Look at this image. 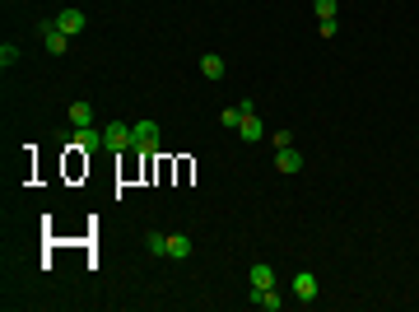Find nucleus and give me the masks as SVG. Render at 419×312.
<instances>
[{
	"instance_id": "f257e3e1",
	"label": "nucleus",
	"mask_w": 419,
	"mask_h": 312,
	"mask_svg": "<svg viewBox=\"0 0 419 312\" xmlns=\"http://www.w3.org/2000/svg\"><path fill=\"white\" fill-rule=\"evenodd\" d=\"M103 149H112V154H122V149H135V131H131L126 122L103 126Z\"/></svg>"
},
{
	"instance_id": "f03ea898",
	"label": "nucleus",
	"mask_w": 419,
	"mask_h": 312,
	"mask_svg": "<svg viewBox=\"0 0 419 312\" xmlns=\"http://www.w3.org/2000/svg\"><path fill=\"white\" fill-rule=\"evenodd\" d=\"M42 47L51 51V56H65V47H70V38L56 28V19H47V24H42Z\"/></svg>"
},
{
	"instance_id": "7ed1b4c3",
	"label": "nucleus",
	"mask_w": 419,
	"mask_h": 312,
	"mask_svg": "<svg viewBox=\"0 0 419 312\" xmlns=\"http://www.w3.org/2000/svg\"><path fill=\"white\" fill-rule=\"evenodd\" d=\"M70 149H84V154L103 149V131H98V126H75V140H70Z\"/></svg>"
},
{
	"instance_id": "20e7f679",
	"label": "nucleus",
	"mask_w": 419,
	"mask_h": 312,
	"mask_svg": "<svg viewBox=\"0 0 419 312\" xmlns=\"http://www.w3.org/2000/svg\"><path fill=\"white\" fill-rule=\"evenodd\" d=\"M56 28H61L65 38H75V33H84V10H75V5H65V10H56Z\"/></svg>"
},
{
	"instance_id": "39448f33",
	"label": "nucleus",
	"mask_w": 419,
	"mask_h": 312,
	"mask_svg": "<svg viewBox=\"0 0 419 312\" xmlns=\"http://www.w3.org/2000/svg\"><path fill=\"white\" fill-rule=\"evenodd\" d=\"M131 131H135V149H145V154H149V149H158V126L154 122H135Z\"/></svg>"
},
{
	"instance_id": "423d86ee",
	"label": "nucleus",
	"mask_w": 419,
	"mask_h": 312,
	"mask_svg": "<svg viewBox=\"0 0 419 312\" xmlns=\"http://www.w3.org/2000/svg\"><path fill=\"white\" fill-rule=\"evenodd\" d=\"M294 294H298V303H317V275L312 270H298L294 275Z\"/></svg>"
},
{
	"instance_id": "0eeeda50",
	"label": "nucleus",
	"mask_w": 419,
	"mask_h": 312,
	"mask_svg": "<svg viewBox=\"0 0 419 312\" xmlns=\"http://www.w3.org/2000/svg\"><path fill=\"white\" fill-rule=\"evenodd\" d=\"M252 289H275V265H265V261H256L252 265Z\"/></svg>"
},
{
	"instance_id": "6e6552de",
	"label": "nucleus",
	"mask_w": 419,
	"mask_h": 312,
	"mask_svg": "<svg viewBox=\"0 0 419 312\" xmlns=\"http://www.w3.org/2000/svg\"><path fill=\"white\" fill-rule=\"evenodd\" d=\"M238 136H243V140L247 145H256L265 136V126H261V117H256V112H247V117H243V126H238Z\"/></svg>"
},
{
	"instance_id": "1a4fd4ad",
	"label": "nucleus",
	"mask_w": 419,
	"mask_h": 312,
	"mask_svg": "<svg viewBox=\"0 0 419 312\" xmlns=\"http://www.w3.org/2000/svg\"><path fill=\"white\" fill-rule=\"evenodd\" d=\"M275 168L279 172H298L303 168V154H298L294 145H289V149H275Z\"/></svg>"
},
{
	"instance_id": "9d476101",
	"label": "nucleus",
	"mask_w": 419,
	"mask_h": 312,
	"mask_svg": "<svg viewBox=\"0 0 419 312\" xmlns=\"http://www.w3.org/2000/svg\"><path fill=\"white\" fill-rule=\"evenodd\" d=\"M191 256V238L186 233H168V261H186Z\"/></svg>"
},
{
	"instance_id": "9b49d317",
	"label": "nucleus",
	"mask_w": 419,
	"mask_h": 312,
	"mask_svg": "<svg viewBox=\"0 0 419 312\" xmlns=\"http://www.w3.org/2000/svg\"><path fill=\"white\" fill-rule=\"evenodd\" d=\"M252 303H256V308H265V312H279V308H284V298H279L275 289H252Z\"/></svg>"
},
{
	"instance_id": "f8f14e48",
	"label": "nucleus",
	"mask_w": 419,
	"mask_h": 312,
	"mask_svg": "<svg viewBox=\"0 0 419 312\" xmlns=\"http://www.w3.org/2000/svg\"><path fill=\"white\" fill-rule=\"evenodd\" d=\"M65 117H70V122H75V126H93V108H89V103H84V98H75V103L65 108Z\"/></svg>"
},
{
	"instance_id": "ddd939ff",
	"label": "nucleus",
	"mask_w": 419,
	"mask_h": 312,
	"mask_svg": "<svg viewBox=\"0 0 419 312\" xmlns=\"http://www.w3.org/2000/svg\"><path fill=\"white\" fill-rule=\"evenodd\" d=\"M224 70H229V65H224V56H215V51H210V56H201V75L205 79H224Z\"/></svg>"
},
{
	"instance_id": "4468645a",
	"label": "nucleus",
	"mask_w": 419,
	"mask_h": 312,
	"mask_svg": "<svg viewBox=\"0 0 419 312\" xmlns=\"http://www.w3.org/2000/svg\"><path fill=\"white\" fill-rule=\"evenodd\" d=\"M243 117H247L243 108H224V112H219V126H224V131H238V126H243Z\"/></svg>"
},
{
	"instance_id": "2eb2a0df",
	"label": "nucleus",
	"mask_w": 419,
	"mask_h": 312,
	"mask_svg": "<svg viewBox=\"0 0 419 312\" xmlns=\"http://www.w3.org/2000/svg\"><path fill=\"white\" fill-rule=\"evenodd\" d=\"M145 247H149L158 261H163V256H168V233H149V238H145Z\"/></svg>"
},
{
	"instance_id": "dca6fc26",
	"label": "nucleus",
	"mask_w": 419,
	"mask_h": 312,
	"mask_svg": "<svg viewBox=\"0 0 419 312\" xmlns=\"http://www.w3.org/2000/svg\"><path fill=\"white\" fill-rule=\"evenodd\" d=\"M312 10H317L322 19H336L340 15V0H312Z\"/></svg>"
},
{
	"instance_id": "f3484780",
	"label": "nucleus",
	"mask_w": 419,
	"mask_h": 312,
	"mask_svg": "<svg viewBox=\"0 0 419 312\" xmlns=\"http://www.w3.org/2000/svg\"><path fill=\"white\" fill-rule=\"evenodd\" d=\"M19 61V47L15 42H5V47H0V65H5V70H10V65Z\"/></svg>"
},
{
	"instance_id": "a211bd4d",
	"label": "nucleus",
	"mask_w": 419,
	"mask_h": 312,
	"mask_svg": "<svg viewBox=\"0 0 419 312\" xmlns=\"http://www.w3.org/2000/svg\"><path fill=\"white\" fill-rule=\"evenodd\" d=\"M270 145H275V149H289V145H294V136H289V131H275V136H270Z\"/></svg>"
}]
</instances>
